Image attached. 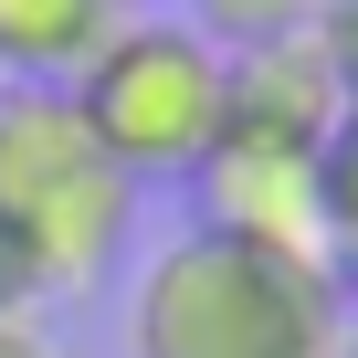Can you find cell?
I'll list each match as a JSON object with an SVG mask.
<instances>
[{
  "label": "cell",
  "mask_w": 358,
  "mask_h": 358,
  "mask_svg": "<svg viewBox=\"0 0 358 358\" xmlns=\"http://www.w3.org/2000/svg\"><path fill=\"white\" fill-rule=\"evenodd\" d=\"M327 274L337 295H358V106L327 137Z\"/></svg>",
  "instance_id": "ba28073f"
},
{
  "label": "cell",
  "mask_w": 358,
  "mask_h": 358,
  "mask_svg": "<svg viewBox=\"0 0 358 358\" xmlns=\"http://www.w3.org/2000/svg\"><path fill=\"white\" fill-rule=\"evenodd\" d=\"M222 64H232V116L222 127H274V137H306V148L337 137L348 85L327 64V32H285V43H253V53H222Z\"/></svg>",
  "instance_id": "5b68a950"
},
{
  "label": "cell",
  "mask_w": 358,
  "mask_h": 358,
  "mask_svg": "<svg viewBox=\"0 0 358 358\" xmlns=\"http://www.w3.org/2000/svg\"><path fill=\"white\" fill-rule=\"evenodd\" d=\"M64 95H74V116L106 137V158H116L127 179H190V169L211 158L222 116H232V64H222V43H201L190 22H137V11H127V32H116Z\"/></svg>",
  "instance_id": "3957f363"
},
{
  "label": "cell",
  "mask_w": 358,
  "mask_h": 358,
  "mask_svg": "<svg viewBox=\"0 0 358 358\" xmlns=\"http://www.w3.org/2000/svg\"><path fill=\"white\" fill-rule=\"evenodd\" d=\"M348 295L327 264L253 253L222 232H169L127 295V358H337Z\"/></svg>",
  "instance_id": "6da1fadb"
},
{
  "label": "cell",
  "mask_w": 358,
  "mask_h": 358,
  "mask_svg": "<svg viewBox=\"0 0 358 358\" xmlns=\"http://www.w3.org/2000/svg\"><path fill=\"white\" fill-rule=\"evenodd\" d=\"M127 32V0H0V74L11 85H74Z\"/></svg>",
  "instance_id": "8992f818"
},
{
  "label": "cell",
  "mask_w": 358,
  "mask_h": 358,
  "mask_svg": "<svg viewBox=\"0 0 358 358\" xmlns=\"http://www.w3.org/2000/svg\"><path fill=\"white\" fill-rule=\"evenodd\" d=\"M348 11H358V0H348Z\"/></svg>",
  "instance_id": "4fadbf2b"
},
{
  "label": "cell",
  "mask_w": 358,
  "mask_h": 358,
  "mask_svg": "<svg viewBox=\"0 0 358 358\" xmlns=\"http://www.w3.org/2000/svg\"><path fill=\"white\" fill-rule=\"evenodd\" d=\"M190 201H201V232H222V243L327 264V148H306V137L222 127L211 158L190 169Z\"/></svg>",
  "instance_id": "277c9868"
},
{
  "label": "cell",
  "mask_w": 358,
  "mask_h": 358,
  "mask_svg": "<svg viewBox=\"0 0 358 358\" xmlns=\"http://www.w3.org/2000/svg\"><path fill=\"white\" fill-rule=\"evenodd\" d=\"M32 306H43V274H32V253H22L11 232H0V327L32 316Z\"/></svg>",
  "instance_id": "9c48e42d"
},
{
  "label": "cell",
  "mask_w": 358,
  "mask_h": 358,
  "mask_svg": "<svg viewBox=\"0 0 358 358\" xmlns=\"http://www.w3.org/2000/svg\"><path fill=\"white\" fill-rule=\"evenodd\" d=\"M0 232L32 253L43 295L106 285L137 232V179L106 158L64 85H0Z\"/></svg>",
  "instance_id": "7a4b0ae2"
},
{
  "label": "cell",
  "mask_w": 358,
  "mask_h": 358,
  "mask_svg": "<svg viewBox=\"0 0 358 358\" xmlns=\"http://www.w3.org/2000/svg\"><path fill=\"white\" fill-rule=\"evenodd\" d=\"M337 358H358V348H337Z\"/></svg>",
  "instance_id": "7c38bea8"
},
{
  "label": "cell",
  "mask_w": 358,
  "mask_h": 358,
  "mask_svg": "<svg viewBox=\"0 0 358 358\" xmlns=\"http://www.w3.org/2000/svg\"><path fill=\"white\" fill-rule=\"evenodd\" d=\"M327 64H337V85H348V106H358V11H348V0H327Z\"/></svg>",
  "instance_id": "30bf717a"
},
{
  "label": "cell",
  "mask_w": 358,
  "mask_h": 358,
  "mask_svg": "<svg viewBox=\"0 0 358 358\" xmlns=\"http://www.w3.org/2000/svg\"><path fill=\"white\" fill-rule=\"evenodd\" d=\"M0 358H53V348H43V327H32V316H11V327H0Z\"/></svg>",
  "instance_id": "8fae6325"
},
{
  "label": "cell",
  "mask_w": 358,
  "mask_h": 358,
  "mask_svg": "<svg viewBox=\"0 0 358 358\" xmlns=\"http://www.w3.org/2000/svg\"><path fill=\"white\" fill-rule=\"evenodd\" d=\"M327 0H190V32L222 43V53H253V43H285V32H316Z\"/></svg>",
  "instance_id": "52a82bcc"
}]
</instances>
